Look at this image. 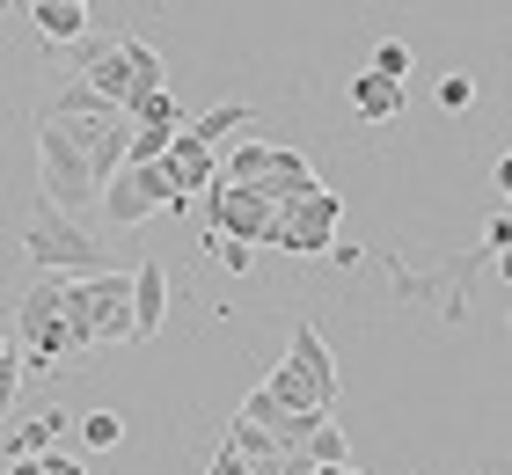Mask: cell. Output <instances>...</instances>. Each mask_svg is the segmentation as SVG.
<instances>
[{
	"label": "cell",
	"instance_id": "1",
	"mask_svg": "<svg viewBox=\"0 0 512 475\" xmlns=\"http://www.w3.org/2000/svg\"><path fill=\"white\" fill-rule=\"evenodd\" d=\"M22 264H30V278H96L110 271V249L88 220H66L59 205L37 198L22 220Z\"/></svg>",
	"mask_w": 512,
	"mask_h": 475
},
{
	"label": "cell",
	"instance_id": "2",
	"mask_svg": "<svg viewBox=\"0 0 512 475\" xmlns=\"http://www.w3.org/2000/svg\"><path fill=\"white\" fill-rule=\"evenodd\" d=\"M74 81L88 95H103V103L125 110V103H139V95L169 88V59H161L147 37H96V44H81Z\"/></svg>",
	"mask_w": 512,
	"mask_h": 475
},
{
	"label": "cell",
	"instance_id": "3",
	"mask_svg": "<svg viewBox=\"0 0 512 475\" xmlns=\"http://www.w3.org/2000/svg\"><path fill=\"white\" fill-rule=\"evenodd\" d=\"M15 351H22V373L44 366V373H81L74 359V322H66V278H30L15 293Z\"/></svg>",
	"mask_w": 512,
	"mask_h": 475
},
{
	"label": "cell",
	"instance_id": "4",
	"mask_svg": "<svg viewBox=\"0 0 512 475\" xmlns=\"http://www.w3.org/2000/svg\"><path fill=\"white\" fill-rule=\"evenodd\" d=\"M44 117H52V125H59L66 139H74V147H81V161H88V169H96L103 183L125 169L132 117H125L118 103H103V95H88L81 81H66V88L52 95V103H44Z\"/></svg>",
	"mask_w": 512,
	"mask_h": 475
},
{
	"label": "cell",
	"instance_id": "5",
	"mask_svg": "<svg viewBox=\"0 0 512 475\" xmlns=\"http://www.w3.org/2000/svg\"><path fill=\"white\" fill-rule=\"evenodd\" d=\"M220 183L256 190V198H271V205H293V198H308V190H322L308 154L278 147V139H235V147L220 154Z\"/></svg>",
	"mask_w": 512,
	"mask_h": 475
},
{
	"label": "cell",
	"instance_id": "6",
	"mask_svg": "<svg viewBox=\"0 0 512 475\" xmlns=\"http://www.w3.org/2000/svg\"><path fill=\"white\" fill-rule=\"evenodd\" d=\"M66 322H74V351L132 344V271L66 278Z\"/></svg>",
	"mask_w": 512,
	"mask_h": 475
},
{
	"label": "cell",
	"instance_id": "7",
	"mask_svg": "<svg viewBox=\"0 0 512 475\" xmlns=\"http://www.w3.org/2000/svg\"><path fill=\"white\" fill-rule=\"evenodd\" d=\"M264 395L278 410H337V359H330V344H322L315 322H293V344H286V359L271 366Z\"/></svg>",
	"mask_w": 512,
	"mask_h": 475
},
{
	"label": "cell",
	"instance_id": "8",
	"mask_svg": "<svg viewBox=\"0 0 512 475\" xmlns=\"http://www.w3.org/2000/svg\"><path fill=\"white\" fill-rule=\"evenodd\" d=\"M37 198L59 205L66 220H96V198H103V176L81 161V147L52 117H37Z\"/></svg>",
	"mask_w": 512,
	"mask_h": 475
},
{
	"label": "cell",
	"instance_id": "9",
	"mask_svg": "<svg viewBox=\"0 0 512 475\" xmlns=\"http://www.w3.org/2000/svg\"><path fill=\"white\" fill-rule=\"evenodd\" d=\"M337 227H344V198H337V190H308V198H293V205L271 212V242H264V249L330 256V249H337Z\"/></svg>",
	"mask_w": 512,
	"mask_h": 475
},
{
	"label": "cell",
	"instance_id": "10",
	"mask_svg": "<svg viewBox=\"0 0 512 475\" xmlns=\"http://www.w3.org/2000/svg\"><path fill=\"white\" fill-rule=\"evenodd\" d=\"M96 212L118 234H132V227H147L154 212H176V198H169V176H161V161H125L118 176L103 183V198H96Z\"/></svg>",
	"mask_w": 512,
	"mask_h": 475
},
{
	"label": "cell",
	"instance_id": "11",
	"mask_svg": "<svg viewBox=\"0 0 512 475\" xmlns=\"http://www.w3.org/2000/svg\"><path fill=\"white\" fill-rule=\"evenodd\" d=\"M271 198H256V190H235V183H213L205 190V234H220V242H242V249H264L271 242Z\"/></svg>",
	"mask_w": 512,
	"mask_h": 475
},
{
	"label": "cell",
	"instance_id": "12",
	"mask_svg": "<svg viewBox=\"0 0 512 475\" xmlns=\"http://www.w3.org/2000/svg\"><path fill=\"white\" fill-rule=\"evenodd\" d=\"M161 176H169V198L183 212L198 190L220 183V147H205V139H191V132H169V147H161Z\"/></svg>",
	"mask_w": 512,
	"mask_h": 475
},
{
	"label": "cell",
	"instance_id": "13",
	"mask_svg": "<svg viewBox=\"0 0 512 475\" xmlns=\"http://www.w3.org/2000/svg\"><path fill=\"white\" fill-rule=\"evenodd\" d=\"M403 103H410V88L374 74V66H359V74L344 81V110H352L359 125H388V117H403Z\"/></svg>",
	"mask_w": 512,
	"mask_h": 475
},
{
	"label": "cell",
	"instance_id": "14",
	"mask_svg": "<svg viewBox=\"0 0 512 475\" xmlns=\"http://www.w3.org/2000/svg\"><path fill=\"white\" fill-rule=\"evenodd\" d=\"M161 315H169V271H161V256H147L132 271V344H154Z\"/></svg>",
	"mask_w": 512,
	"mask_h": 475
},
{
	"label": "cell",
	"instance_id": "15",
	"mask_svg": "<svg viewBox=\"0 0 512 475\" xmlns=\"http://www.w3.org/2000/svg\"><path fill=\"white\" fill-rule=\"evenodd\" d=\"M220 446H227V454H235L249 475H278V468H286V454H278V446L264 439V432H256V424L249 417H227V432H220Z\"/></svg>",
	"mask_w": 512,
	"mask_h": 475
},
{
	"label": "cell",
	"instance_id": "16",
	"mask_svg": "<svg viewBox=\"0 0 512 475\" xmlns=\"http://www.w3.org/2000/svg\"><path fill=\"white\" fill-rule=\"evenodd\" d=\"M66 410H37V417H22L15 424V439H8V461H37V454H52V446L66 439Z\"/></svg>",
	"mask_w": 512,
	"mask_h": 475
},
{
	"label": "cell",
	"instance_id": "17",
	"mask_svg": "<svg viewBox=\"0 0 512 475\" xmlns=\"http://www.w3.org/2000/svg\"><path fill=\"white\" fill-rule=\"evenodd\" d=\"M132 125H147V132H183V95L176 88H154V95H139V103H125Z\"/></svg>",
	"mask_w": 512,
	"mask_h": 475
},
{
	"label": "cell",
	"instance_id": "18",
	"mask_svg": "<svg viewBox=\"0 0 512 475\" xmlns=\"http://www.w3.org/2000/svg\"><path fill=\"white\" fill-rule=\"evenodd\" d=\"M249 117H256L249 103H220V110H205V117H183V132L205 139V147H220V139H227V132H242Z\"/></svg>",
	"mask_w": 512,
	"mask_h": 475
},
{
	"label": "cell",
	"instance_id": "19",
	"mask_svg": "<svg viewBox=\"0 0 512 475\" xmlns=\"http://www.w3.org/2000/svg\"><path fill=\"white\" fill-rule=\"evenodd\" d=\"M30 22H37L44 44H81L88 37V8H37Z\"/></svg>",
	"mask_w": 512,
	"mask_h": 475
},
{
	"label": "cell",
	"instance_id": "20",
	"mask_svg": "<svg viewBox=\"0 0 512 475\" xmlns=\"http://www.w3.org/2000/svg\"><path fill=\"white\" fill-rule=\"evenodd\" d=\"M74 424H81V446H88V454L125 446V417H118V410H88V417H74Z\"/></svg>",
	"mask_w": 512,
	"mask_h": 475
},
{
	"label": "cell",
	"instance_id": "21",
	"mask_svg": "<svg viewBox=\"0 0 512 475\" xmlns=\"http://www.w3.org/2000/svg\"><path fill=\"white\" fill-rule=\"evenodd\" d=\"M15 395H22V351H15L8 329H0V417L15 410Z\"/></svg>",
	"mask_w": 512,
	"mask_h": 475
},
{
	"label": "cell",
	"instance_id": "22",
	"mask_svg": "<svg viewBox=\"0 0 512 475\" xmlns=\"http://www.w3.org/2000/svg\"><path fill=\"white\" fill-rule=\"evenodd\" d=\"M366 66H374V74H388V81H403V88H410V44H395V37H388V44H374V59H366Z\"/></svg>",
	"mask_w": 512,
	"mask_h": 475
},
{
	"label": "cell",
	"instance_id": "23",
	"mask_svg": "<svg viewBox=\"0 0 512 475\" xmlns=\"http://www.w3.org/2000/svg\"><path fill=\"white\" fill-rule=\"evenodd\" d=\"M469 103H476V74H461V66L439 74V110H469Z\"/></svg>",
	"mask_w": 512,
	"mask_h": 475
},
{
	"label": "cell",
	"instance_id": "24",
	"mask_svg": "<svg viewBox=\"0 0 512 475\" xmlns=\"http://www.w3.org/2000/svg\"><path fill=\"white\" fill-rule=\"evenodd\" d=\"M205 256H213V264H227V271H249V264H256V249H242V242H220V234H205Z\"/></svg>",
	"mask_w": 512,
	"mask_h": 475
},
{
	"label": "cell",
	"instance_id": "25",
	"mask_svg": "<svg viewBox=\"0 0 512 475\" xmlns=\"http://www.w3.org/2000/svg\"><path fill=\"white\" fill-rule=\"evenodd\" d=\"M37 475H88V461H81V454H59V446H52V454H37Z\"/></svg>",
	"mask_w": 512,
	"mask_h": 475
},
{
	"label": "cell",
	"instance_id": "26",
	"mask_svg": "<svg viewBox=\"0 0 512 475\" xmlns=\"http://www.w3.org/2000/svg\"><path fill=\"white\" fill-rule=\"evenodd\" d=\"M483 242H491V249H498V256H505V249H512V220H505V212H491V234H483Z\"/></svg>",
	"mask_w": 512,
	"mask_h": 475
},
{
	"label": "cell",
	"instance_id": "27",
	"mask_svg": "<svg viewBox=\"0 0 512 475\" xmlns=\"http://www.w3.org/2000/svg\"><path fill=\"white\" fill-rule=\"evenodd\" d=\"M37 8H88V0H30V15H37Z\"/></svg>",
	"mask_w": 512,
	"mask_h": 475
},
{
	"label": "cell",
	"instance_id": "28",
	"mask_svg": "<svg viewBox=\"0 0 512 475\" xmlns=\"http://www.w3.org/2000/svg\"><path fill=\"white\" fill-rule=\"evenodd\" d=\"M0 475H37V461H8V468H0Z\"/></svg>",
	"mask_w": 512,
	"mask_h": 475
},
{
	"label": "cell",
	"instance_id": "29",
	"mask_svg": "<svg viewBox=\"0 0 512 475\" xmlns=\"http://www.w3.org/2000/svg\"><path fill=\"white\" fill-rule=\"evenodd\" d=\"M315 475H359V468H352V461H344V468H315Z\"/></svg>",
	"mask_w": 512,
	"mask_h": 475
},
{
	"label": "cell",
	"instance_id": "30",
	"mask_svg": "<svg viewBox=\"0 0 512 475\" xmlns=\"http://www.w3.org/2000/svg\"><path fill=\"white\" fill-rule=\"evenodd\" d=\"M0 8H8V0H0Z\"/></svg>",
	"mask_w": 512,
	"mask_h": 475
}]
</instances>
